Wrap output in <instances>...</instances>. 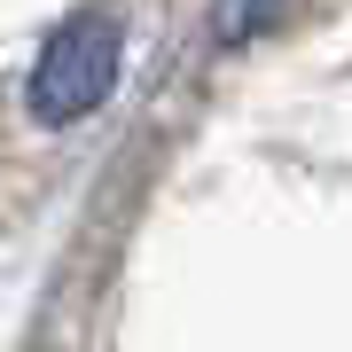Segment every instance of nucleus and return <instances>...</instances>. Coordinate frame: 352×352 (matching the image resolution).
<instances>
[{"label": "nucleus", "mask_w": 352, "mask_h": 352, "mask_svg": "<svg viewBox=\"0 0 352 352\" xmlns=\"http://www.w3.org/2000/svg\"><path fill=\"white\" fill-rule=\"evenodd\" d=\"M274 8H282V0H219V16H212V24H219V39H227V47H235V39H251Z\"/></svg>", "instance_id": "nucleus-2"}, {"label": "nucleus", "mask_w": 352, "mask_h": 352, "mask_svg": "<svg viewBox=\"0 0 352 352\" xmlns=\"http://www.w3.org/2000/svg\"><path fill=\"white\" fill-rule=\"evenodd\" d=\"M118 55H126V39H118L110 16H71L63 32L47 39V55L32 63V87H24V110L39 126H78L87 110H102L118 87Z\"/></svg>", "instance_id": "nucleus-1"}]
</instances>
